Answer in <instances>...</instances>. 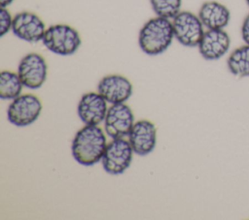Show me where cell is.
<instances>
[{"mask_svg": "<svg viewBox=\"0 0 249 220\" xmlns=\"http://www.w3.org/2000/svg\"><path fill=\"white\" fill-rule=\"evenodd\" d=\"M106 146V137L101 128L97 125H86L76 133L71 152L79 164L92 166L102 159Z\"/></svg>", "mask_w": 249, "mask_h": 220, "instance_id": "cell-1", "label": "cell"}, {"mask_svg": "<svg viewBox=\"0 0 249 220\" xmlns=\"http://www.w3.org/2000/svg\"><path fill=\"white\" fill-rule=\"evenodd\" d=\"M133 149L128 141L113 139L105 148L101 162L106 173L117 175L124 173L132 161Z\"/></svg>", "mask_w": 249, "mask_h": 220, "instance_id": "cell-5", "label": "cell"}, {"mask_svg": "<svg viewBox=\"0 0 249 220\" xmlns=\"http://www.w3.org/2000/svg\"><path fill=\"white\" fill-rule=\"evenodd\" d=\"M174 38L183 46L197 47L203 34V24L198 16L189 11H182L172 18Z\"/></svg>", "mask_w": 249, "mask_h": 220, "instance_id": "cell-4", "label": "cell"}, {"mask_svg": "<svg viewBox=\"0 0 249 220\" xmlns=\"http://www.w3.org/2000/svg\"><path fill=\"white\" fill-rule=\"evenodd\" d=\"M245 2H246V4H247V6L249 7V0H245Z\"/></svg>", "mask_w": 249, "mask_h": 220, "instance_id": "cell-21", "label": "cell"}, {"mask_svg": "<svg viewBox=\"0 0 249 220\" xmlns=\"http://www.w3.org/2000/svg\"><path fill=\"white\" fill-rule=\"evenodd\" d=\"M13 17L6 7H1L0 10V36L3 37L10 30H12Z\"/></svg>", "mask_w": 249, "mask_h": 220, "instance_id": "cell-18", "label": "cell"}, {"mask_svg": "<svg viewBox=\"0 0 249 220\" xmlns=\"http://www.w3.org/2000/svg\"><path fill=\"white\" fill-rule=\"evenodd\" d=\"M97 90L108 103L120 104L127 101L132 95V84L124 76L108 75L99 80Z\"/></svg>", "mask_w": 249, "mask_h": 220, "instance_id": "cell-11", "label": "cell"}, {"mask_svg": "<svg viewBox=\"0 0 249 220\" xmlns=\"http://www.w3.org/2000/svg\"><path fill=\"white\" fill-rule=\"evenodd\" d=\"M174 39L172 21L162 16H155L144 23L139 31L138 45L148 55L164 52Z\"/></svg>", "mask_w": 249, "mask_h": 220, "instance_id": "cell-2", "label": "cell"}, {"mask_svg": "<svg viewBox=\"0 0 249 220\" xmlns=\"http://www.w3.org/2000/svg\"><path fill=\"white\" fill-rule=\"evenodd\" d=\"M231 37L224 29H207L197 46L205 60H218L230 49Z\"/></svg>", "mask_w": 249, "mask_h": 220, "instance_id": "cell-10", "label": "cell"}, {"mask_svg": "<svg viewBox=\"0 0 249 220\" xmlns=\"http://www.w3.org/2000/svg\"><path fill=\"white\" fill-rule=\"evenodd\" d=\"M22 82L18 75L11 71H2L0 74V98L14 100L18 97L22 90Z\"/></svg>", "mask_w": 249, "mask_h": 220, "instance_id": "cell-16", "label": "cell"}, {"mask_svg": "<svg viewBox=\"0 0 249 220\" xmlns=\"http://www.w3.org/2000/svg\"><path fill=\"white\" fill-rule=\"evenodd\" d=\"M240 33H241V38L244 44L249 45V14L243 19Z\"/></svg>", "mask_w": 249, "mask_h": 220, "instance_id": "cell-19", "label": "cell"}, {"mask_svg": "<svg viewBox=\"0 0 249 220\" xmlns=\"http://www.w3.org/2000/svg\"><path fill=\"white\" fill-rule=\"evenodd\" d=\"M107 110V101L96 92L84 94L77 108L78 115L86 125H98L104 121Z\"/></svg>", "mask_w": 249, "mask_h": 220, "instance_id": "cell-12", "label": "cell"}, {"mask_svg": "<svg viewBox=\"0 0 249 220\" xmlns=\"http://www.w3.org/2000/svg\"><path fill=\"white\" fill-rule=\"evenodd\" d=\"M197 16L207 29H224L231 20V12L228 7L213 0L204 2Z\"/></svg>", "mask_w": 249, "mask_h": 220, "instance_id": "cell-14", "label": "cell"}, {"mask_svg": "<svg viewBox=\"0 0 249 220\" xmlns=\"http://www.w3.org/2000/svg\"><path fill=\"white\" fill-rule=\"evenodd\" d=\"M155 14L159 16L173 18L181 11L182 0H150Z\"/></svg>", "mask_w": 249, "mask_h": 220, "instance_id": "cell-17", "label": "cell"}, {"mask_svg": "<svg viewBox=\"0 0 249 220\" xmlns=\"http://www.w3.org/2000/svg\"><path fill=\"white\" fill-rule=\"evenodd\" d=\"M18 75L23 86L30 89L40 88L47 79L48 65L45 58L36 52L24 55L18 66Z\"/></svg>", "mask_w": 249, "mask_h": 220, "instance_id": "cell-7", "label": "cell"}, {"mask_svg": "<svg viewBox=\"0 0 249 220\" xmlns=\"http://www.w3.org/2000/svg\"><path fill=\"white\" fill-rule=\"evenodd\" d=\"M133 125V112L127 105L120 103L109 107L104 119V128L110 138L123 139L128 136Z\"/></svg>", "mask_w": 249, "mask_h": 220, "instance_id": "cell-8", "label": "cell"}, {"mask_svg": "<svg viewBox=\"0 0 249 220\" xmlns=\"http://www.w3.org/2000/svg\"><path fill=\"white\" fill-rule=\"evenodd\" d=\"M12 31L20 40L28 43H37L42 41L46 26L36 14L24 11L14 16Z\"/></svg>", "mask_w": 249, "mask_h": 220, "instance_id": "cell-9", "label": "cell"}, {"mask_svg": "<svg viewBox=\"0 0 249 220\" xmlns=\"http://www.w3.org/2000/svg\"><path fill=\"white\" fill-rule=\"evenodd\" d=\"M42 43L54 54H74L82 44L79 32L68 24H53L46 29Z\"/></svg>", "mask_w": 249, "mask_h": 220, "instance_id": "cell-3", "label": "cell"}, {"mask_svg": "<svg viewBox=\"0 0 249 220\" xmlns=\"http://www.w3.org/2000/svg\"><path fill=\"white\" fill-rule=\"evenodd\" d=\"M128 141L133 152L144 156L151 153L157 143V128L149 120H139L134 125L128 135Z\"/></svg>", "mask_w": 249, "mask_h": 220, "instance_id": "cell-13", "label": "cell"}, {"mask_svg": "<svg viewBox=\"0 0 249 220\" xmlns=\"http://www.w3.org/2000/svg\"><path fill=\"white\" fill-rule=\"evenodd\" d=\"M227 66L235 77H249V45L245 44L231 51L228 57Z\"/></svg>", "mask_w": 249, "mask_h": 220, "instance_id": "cell-15", "label": "cell"}, {"mask_svg": "<svg viewBox=\"0 0 249 220\" xmlns=\"http://www.w3.org/2000/svg\"><path fill=\"white\" fill-rule=\"evenodd\" d=\"M42 110L40 99L33 94L19 95L8 107L7 117L12 124L24 127L37 120Z\"/></svg>", "mask_w": 249, "mask_h": 220, "instance_id": "cell-6", "label": "cell"}, {"mask_svg": "<svg viewBox=\"0 0 249 220\" xmlns=\"http://www.w3.org/2000/svg\"><path fill=\"white\" fill-rule=\"evenodd\" d=\"M14 2V0H0V5L1 7H7L11 5Z\"/></svg>", "mask_w": 249, "mask_h": 220, "instance_id": "cell-20", "label": "cell"}]
</instances>
